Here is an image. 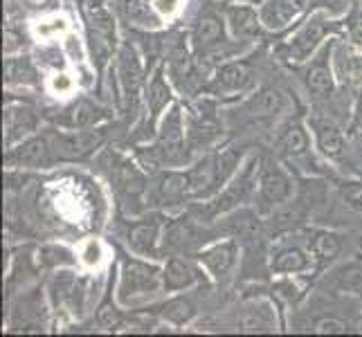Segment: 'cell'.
<instances>
[{
	"mask_svg": "<svg viewBox=\"0 0 362 337\" xmlns=\"http://www.w3.org/2000/svg\"><path fill=\"white\" fill-rule=\"evenodd\" d=\"M160 279V272L151 266L144 264H129L127 270H124V290H148L156 288Z\"/></svg>",
	"mask_w": 362,
	"mask_h": 337,
	"instance_id": "6da1fadb",
	"label": "cell"
},
{
	"mask_svg": "<svg viewBox=\"0 0 362 337\" xmlns=\"http://www.w3.org/2000/svg\"><path fill=\"white\" fill-rule=\"evenodd\" d=\"M122 14L131 23L146 25V28H156L158 16L151 11L148 0H122Z\"/></svg>",
	"mask_w": 362,
	"mask_h": 337,
	"instance_id": "7a4b0ae2",
	"label": "cell"
},
{
	"mask_svg": "<svg viewBox=\"0 0 362 337\" xmlns=\"http://www.w3.org/2000/svg\"><path fill=\"white\" fill-rule=\"evenodd\" d=\"M317 140H320V148L327 155L338 158L342 153V146H344L342 135L331 122H317Z\"/></svg>",
	"mask_w": 362,
	"mask_h": 337,
	"instance_id": "3957f363",
	"label": "cell"
},
{
	"mask_svg": "<svg viewBox=\"0 0 362 337\" xmlns=\"http://www.w3.org/2000/svg\"><path fill=\"white\" fill-rule=\"evenodd\" d=\"M279 108H281V95L277 90H272V88L261 90L252 99V104H250V112H252V115H257V117H270Z\"/></svg>",
	"mask_w": 362,
	"mask_h": 337,
	"instance_id": "277c9868",
	"label": "cell"
},
{
	"mask_svg": "<svg viewBox=\"0 0 362 337\" xmlns=\"http://www.w3.org/2000/svg\"><path fill=\"white\" fill-rule=\"evenodd\" d=\"M261 194H264L266 201L270 203H279L288 196V182L284 176H279L277 171H268L261 178Z\"/></svg>",
	"mask_w": 362,
	"mask_h": 337,
	"instance_id": "5b68a950",
	"label": "cell"
},
{
	"mask_svg": "<svg viewBox=\"0 0 362 337\" xmlns=\"http://www.w3.org/2000/svg\"><path fill=\"white\" fill-rule=\"evenodd\" d=\"M230 23H232L234 34H239V36H252L259 30L257 16L250 9H245V7L230 9Z\"/></svg>",
	"mask_w": 362,
	"mask_h": 337,
	"instance_id": "8992f818",
	"label": "cell"
},
{
	"mask_svg": "<svg viewBox=\"0 0 362 337\" xmlns=\"http://www.w3.org/2000/svg\"><path fill=\"white\" fill-rule=\"evenodd\" d=\"M234 254V247L228 243V245H218V247H214V249H209V252L205 254V264H207V268L214 272V274H221L223 272H228V268L232 266V256Z\"/></svg>",
	"mask_w": 362,
	"mask_h": 337,
	"instance_id": "52a82bcc",
	"label": "cell"
},
{
	"mask_svg": "<svg viewBox=\"0 0 362 337\" xmlns=\"http://www.w3.org/2000/svg\"><path fill=\"white\" fill-rule=\"evenodd\" d=\"M47 158V144L45 140H32L28 144H23V148L14 153V160L23 162V165H41Z\"/></svg>",
	"mask_w": 362,
	"mask_h": 337,
	"instance_id": "ba28073f",
	"label": "cell"
},
{
	"mask_svg": "<svg viewBox=\"0 0 362 337\" xmlns=\"http://www.w3.org/2000/svg\"><path fill=\"white\" fill-rule=\"evenodd\" d=\"M247 77H250V70H247L245 64H230L226 68H221V72H218L221 83L226 85V88H232V90L234 88H243Z\"/></svg>",
	"mask_w": 362,
	"mask_h": 337,
	"instance_id": "9c48e42d",
	"label": "cell"
},
{
	"mask_svg": "<svg viewBox=\"0 0 362 337\" xmlns=\"http://www.w3.org/2000/svg\"><path fill=\"white\" fill-rule=\"evenodd\" d=\"M192 281H194L192 268L187 266L185 261L173 259L167 266V283L171 285V288H185V285H189Z\"/></svg>",
	"mask_w": 362,
	"mask_h": 337,
	"instance_id": "30bf717a",
	"label": "cell"
},
{
	"mask_svg": "<svg viewBox=\"0 0 362 337\" xmlns=\"http://www.w3.org/2000/svg\"><path fill=\"white\" fill-rule=\"evenodd\" d=\"M156 239H158V227L153 223L137 225V227H133V232H131V243L135 249H140V252H148V249L153 247Z\"/></svg>",
	"mask_w": 362,
	"mask_h": 337,
	"instance_id": "8fae6325",
	"label": "cell"
},
{
	"mask_svg": "<svg viewBox=\"0 0 362 337\" xmlns=\"http://www.w3.org/2000/svg\"><path fill=\"white\" fill-rule=\"evenodd\" d=\"M272 266L279 272H297L306 266V256L299 252V249H284V252L274 256Z\"/></svg>",
	"mask_w": 362,
	"mask_h": 337,
	"instance_id": "7c38bea8",
	"label": "cell"
},
{
	"mask_svg": "<svg viewBox=\"0 0 362 337\" xmlns=\"http://www.w3.org/2000/svg\"><path fill=\"white\" fill-rule=\"evenodd\" d=\"M140 77H142V72H140V66H137V61H135V54L127 47L122 52V79H124V83H127L129 90H135L137 83H140Z\"/></svg>",
	"mask_w": 362,
	"mask_h": 337,
	"instance_id": "4fadbf2b",
	"label": "cell"
},
{
	"mask_svg": "<svg viewBox=\"0 0 362 337\" xmlns=\"http://www.w3.org/2000/svg\"><path fill=\"white\" fill-rule=\"evenodd\" d=\"M281 144L284 148L288 151L291 155H299L306 151V133L302 131V126H297V124H291L288 129H286L284 137H281Z\"/></svg>",
	"mask_w": 362,
	"mask_h": 337,
	"instance_id": "5bb4252c",
	"label": "cell"
},
{
	"mask_svg": "<svg viewBox=\"0 0 362 337\" xmlns=\"http://www.w3.org/2000/svg\"><path fill=\"white\" fill-rule=\"evenodd\" d=\"M221 39V23L216 18H203L196 28V43L198 45H214Z\"/></svg>",
	"mask_w": 362,
	"mask_h": 337,
	"instance_id": "9a60e30c",
	"label": "cell"
},
{
	"mask_svg": "<svg viewBox=\"0 0 362 337\" xmlns=\"http://www.w3.org/2000/svg\"><path fill=\"white\" fill-rule=\"evenodd\" d=\"M308 88L313 90L315 95H322V97H327L331 95L333 90V79H331V72L327 68H313L308 72Z\"/></svg>",
	"mask_w": 362,
	"mask_h": 337,
	"instance_id": "2e32d148",
	"label": "cell"
},
{
	"mask_svg": "<svg viewBox=\"0 0 362 337\" xmlns=\"http://www.w3.org/2000/svg\"><path fill=\"white\" fill-rule=\"evenodd\" d=\"M322 34H324V28L320 23H310L308 28L299 34V39H297V52L299 54H308L310 49H313L317 43H320V39H322Z\"/></svg>",
	"mask_w": 362,
	"mask_h": 337,
	"instance_id": "e0dca14e",
	"label": "cell"
},
{
	"mask_svg": "<svg viewBox=\"0 0 362 337\" xmlns=\"http://www.w3.org/2000/svg\"><path fill=\"white\" fill-rule=\"evenodd\" d=\"M313 252L320 259H333L340 252V241L333 234H317L313 239Z\"/></svg>",
	"mask_w": 362,
	"mask_h": 337,
	"instance_id": "ac0fdd59",
	"label": "cell"
},
{
	"mask_svg": "<svg viewBox=\"0 0 362 337\" xmlns=\"http://www.w3.org/2000/svg\"><path fill=\"white\" fill-rule=\"evenodd\" d=\"M165 317L176 324H182L192 317V304L187 299H173V302L165 306Z\"/></svg>",
	"mask_w": 362,
	"mask_h": 337,
	"instance_id": "d6986e66",
	"label": "cell"
},
{
	"mask_svg": "<svg viewBox=\"0 0 362 337\" xmlns=\"http://www.w3.org/2000/svg\"><path fill=\"white\" fill-rule=\"evenodd\" d=\"M187 184H189V178L187 176H180V173H169V176H165V180H162L160 189H162V196L176 198L187 189Z\"/></svg>",
	"mask_w": 362,
	"mask_h": 337,
	"instance_id": "ffe728a7",
	"label": "cell"
},
{
	"mask_svg": "<svg viewBox=\"0 0 362 337\" xmlns=\"http://www.w3.org/2000/svg\"><path fill=\"white\" fill-rule=\"evenodd\" d=\"M236 162H239V155H236L234 151H226L221 158H218V162H216V182L221 184L223 180H226L230 173L234 171V167H236Z\"/></svg>",
	"mask_w": 362,
	"mask_h": 337,
	"instance_id": "44dd1931",
	"label": "cell"
},
{
	"mask_svg": "<svg viewBox=\"0 0 362 337\" xmlns=\"http://www.w3.org/2000/svg\"><path fill=\"white\" fill-rule=\"evenodd\" d=\"M148 99H151V108L153 112H158L162 106H165L169 102V90L167 85L162 83V79H156L153 85H151V95H148Z\"/></svg>",
	"mask_w": 362,
	"mask_h": 337,
	"instance_id": "7402d4cb",
	"label": "cell"
},
{
	"mask_svg": "<svg viewBox=\"0 0 362 337\" xmlns=\"http://www.w3.org/2000/svg\"><path fill=\"white\" fill-rule=\"evenodd\" d=\"M342 198H344V203L351 207L354 211L362 214V184H349V187H344Z\"/></svg>",
	"mask_w": 362,
	"mask_h": 337,
	"instance_id": "603a6c76",
	"label": "cell"
},
{
	"mask_svg": "<svg viewBox=\"0 0 362 337\" xmlns=\"http://www.w3.org/2000/svg\"><path fill=\"white\" fill-rule=\"evenodd\" d=\"M171 70H173V74H176L178 79L189 72V57H187V52H185L182 47H178L176 52H173V57H171Z\"/></svg>",
	"mask_w": 362,
	"mask_h": 337,
	"instance_id": "cb8c5ba5",
	"label": "cell"
},
{
	"mask_svg": "<svg viewBox=\"0 0 362 337\" xmlns=\"http://www.w3.org/2000/svg\"><path fill=\"white\" fill-rule=\"evenodd\" d=\"M344 331H346V326L338 319H322L315 324V333H320V335H338Z\"/></svg>",
	"mask_w": 362,
	"mask_h": 337,
	"instance_id": "d4e9b609",
	"label": "cell"
},
{
	"mask_svg": "<svg viewBox=\"0 0 362 337\" xmlns=\"http://www.w3.org/2000/svg\"><path fill=\"white\" fill-rule=\"evenodd\" d=\"M117 321H119V315L115 313L113 308L104 306L102 310H99V324H102V326H106V329H113Z\"/></svg>",
	"mask_w": 362,
	"mask_h": 337,
	"instance_id": "484cf974",
	"label": "cell"
},
{
	"mask_svg": "<svg viewBox=\"0 0 362 337\" xmlns=\"http://www.w3.org/2000/svg\"><path fill=\"white\" fill-rule=\"evenodd\" d=\"M351 39H354V43L362 45V16L360 14H356L351 18Z\"/></svg>",
	"mask_w": 362,
	"mask_h": 337,
	"instance_id": "4316f807",
	"label": "cell"
},
{
	"mask_svg": "<svg viewBox=\"0 0 362 337\" xmlns=\"http://www.w3.org/2000/svg\"><path fill=\"white\" fill-rule=\"evenodd\" d=\"M5 49L7 52H11V49H16L18 47V36L14 34V32H5Z\"/></svg>",
	"mask_w": 362,
	"mask_h": 337,
	"instance_id": "83f0119b",
	"label": "cell"
},
{
	"mask_svg": "<svg viewBox=\"0 0 362 337\" xmlns=\"http://www.w3.org/2000/svg\"><path fill=\"white\" fill-rule=\"evenodd\" d=\"M90 117H93V115H90V108H88V106H81L77 115H74V122H77V124H86Z\"/></svg>",
	"mask_w": 362,
	"mask_h": 337,
	"instance_id": "f1b7e54d",
	"label": "cell"
},
{
	"mask_svg": "<svg viewBox=\"0 0 362 337\" xmlns=\"http://www.w3.org/2000/svg\"><path fill=\"white\" fill-rule=\"evenodd\" d=\"M97 259H99V247L95 243H90L88 249H86V261H88V264H95Z\"/></svg>",
	"mask_w": 362,
	"mask_h": 337,
	"instance_id": "f546056e",
	"label": "cell"
},
{
	"mask_svg": "<svg viewBox=\"0 0 362 337\" xmlns=\"http://www.w3.org/2000/svg\"><path fill=\"white\" fill-rule=\"evenodd\" d=\"M173 5H176V0H160V7H162V9H167V11H171Z\"/></svg>",
	"mask_w": 362,
	"mask_h": 337,
	"instance_id": "4dcf8cb0",
	"label": "cell"
},
{
	"mask_svg": "<svg viewBox=\"0 0 362 337\" xmlns=\"http://www.w3.org/2000/svg\"><path fill=\"white\" fill-rule=\"evenodd\" d=\"M54 85H57V88H68L70 81H68V79H61V81H57Z\"/></svg>",
	"mask_w": 362,
	"mask_h": 337,
	"instance_id": "1f68e13d",
	"label": "cell"
},
{
	"mask_svg": "<svg viewBox=\"0 0 362 337\" xmlns=\"http://www.w3.org/2000/svg\"><path fill=\"white\" fill-rule=\"evenodd\" d=\"M28 3H30V5H43L45 0H28Z\"/></svg>",
	"mask_w": 362,
	"mask_h": 337,
	"instance_id": "d6a6232c",
	"label": "cell"
}]
</instances>
